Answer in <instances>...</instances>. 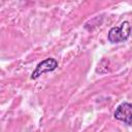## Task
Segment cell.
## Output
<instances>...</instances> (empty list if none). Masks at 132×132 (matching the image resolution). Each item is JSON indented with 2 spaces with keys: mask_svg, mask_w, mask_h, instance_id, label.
I'll list each match as a JSON object with an SVG mask.
<instances>
[{
  "mask_svg": "<svg viewBox=\"0 0 132 132\" xmlns=\"http://www.w3.org/2000/svg\"><path fill=\"white\" fill-rule=\"evenodd\" d=\"M131 26L129 22L125 21L120 26L113 27L109 30L107 38L111 43H120L123 41H126L130 36Z\"/></svg>",
  "mask_w": 132,
  "mask_h": 132,
  "instance_id": "cell-1",
  "label": "cell"
},
{
  "mask_svg": "<svg viewBox=\"0 0 132 132\" xmlns=\"http://www.w3.org/2000/svg\"><path fill=\"white\" fill-rule=\"evenodd\" d=\"M113 117L114 119L123 122L128 126L132 125V104L129 102H124L120 104L116 108Z\"/></svg>",
  "mask_w": 132,
  "mask_h": 132,
  "instance_id": "cell-2",
  "label": "cell"
},
{
  "mask_svg": "<svg viewBox=\"0 0 132 132\" xmlns=\"http://www.w3.org/2000/svg\"><path fill=\"white\" fill-rule=\"evenodd\" d=\"M57 67H58V61L54 58H47V59H45V60H43V61H41L40 63L37 64L36 68L34 69V71L31 74V78L36 79L41 74H43L45 72L53 71Z\"/></svg>",
  "mask_w": 132,
  "mask_h": 132,
  "instance_id": "cell-3",
  "label": "cell"
}]
</instances>
